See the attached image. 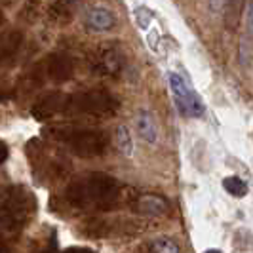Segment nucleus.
Here are the masks:
<instances>
[{"mask_svg": "<svg viewBox=\"0 0 253 253\" xmlns=\"http://www.w3.org/2000/svg\"><path fill=\"white\" fill-rule=\"evenodd\" d=\"M120 109V99L107 89H84L75 93L48 91L31 107L37 120H50L59 114L88 116V118H113Z\"/></svg>", "mask_w": 253, "mask_h": 253, "instance_id": "obj_1", "label": "nucleus"}, {"mask_svg": "<svg viewBox=\"0 0 253 253\" xmlns=\"http://www.w3.org/2000/svg\"><path fill=\"white\" fill-rule=\"evenodd\" d=\"M131 189L103 171H91L75 179L63 190L61 200L73 211L103 213L129 202Z\"/></svg>", "mask_w": 253, "mask_h": 253, "instance_id": "obj_2", "label": "nucleus"}, {"mask_svg": "<svg viewBox=\"0 0 253 253\" xmlns=\"http://www.w3.org/2000/svg\"><path fill=\"white\" fill-rule=\"evenodd\" d=\"M37 211V198L27 187L15 185L0 194V253L12 252V240L29 225Z\"/></svg>", "mask_w": 253, "mask_h": 253, "instance_id": "obj_3", "label": "nucleus"}, {"mask_svg": "<svg viewBox=\"0 0 253 253\" xmlns=\"http://www.w3.org/2000/svg\"><path fill=\"white\" fill-rule=\"evenodd\" d=\"M46 135L65 145L78 158H97L111 147V135L97 127H48Z\"/></svg>", "mask_w": 253, "mask_h": 253, "instance_id": "obj_4", "label": "nucleus"}, {"mask_svg": "<svg viewBox=\"0 0 253 253\" xmlns=\"http://www.w3.org/2000/svg\"><path fill=\"white\" fill-rule=\"evenodd\" d=\"M75 76V61L67 53H50L44 59H40L29 71V82L40 86L42 82L50 80L55 84H63Z\"/></svg>", "mask_w": 253, "mask_h": 253, "instance_id": "obj_5", "label": "nucleus"}, {"mask_svg": "<svg viewBox=\"0 0 253 253\" xmlns=\"http://www.w3.org/2000/svg\"><path fill=\"white\" fill-rule=\"evenodd\" d=\"M27 154L33 166V171L42 183L44 181H57L63 177V173L69 169V166L57 152L46 149L44 145H38V141H33L27 145Z\"/></svg>", "mask_w": 253, "mask_h": 253, "instance_id": "obj_6", "label": "nucleus"}, {"mask_svg": "<svg viewBox=\"0 0 253 253\" xmlns=\"http://www.w3.org/2000/svg\"><path fill=\"white\" fill-rule=\"evenodd\" d=\"M88 67L91 73L107 78H118L124 69V57L113 44L97 46L88 53Z\"/></svg>", "mask_w": 253, "mask_h": 253, "instance_id": "obj_7", "label": "nucleus"}, {"mask_svg": "<svg viewBox=\"0 0 253 253\" xmlns=\"http://www.w3.org/2000/svg\"><path fill=\"white\" fill-rule=\"evenodd\" d=\"M143 228L131 219H95L84 223V236L89 238H120L139 234Z\"/></svg>", "mask_w": 253, "mask_h": 253, "instance_id": "obj_8", "label": "nucleus"}, {"mask_svg": "<svg viewBox=\"0 0 253 253\" xmlns=\"http://www.w3.org/2000/svg\"><path fill=\"white\" fill-rule=\"evenodd\" d=\"M169 80V88L171 93L175 97V105H177L179 113L183 116H189V118H196V116H202L204 114V103L198 97V93H194V89L187 84V80L177 73H171L168 76Z\"/></svg>", "mask_w": 253, "mask_h": 253, "instance_id": "obj_9", "label": "nucleus"}, {"mask_svg": "<svg viewBox=\"0 0 253 253\" xmlns=\"http://www.w3.org/2000/svg\"><path fill=\"white\" fill-rule=\"evenodd\" d=\"M127 206L133 211L147 217H162L169 210V204L164 196L154 194V192H137V190H131Z\"/></svg>", "mask_w": 253, "mask_h": 253, "instance_id": "obj_10", "label": "nucleus"}, {"mask_svg": "<svg viewBox=\"0 0 253 253\" xmlns=\"http://www.w3.org/2000/svg\"><path fill=\"white\" fill-rule=\"evenodd\" d=\"M78 8V0H53L48 6V19L55 25L63 27L73 21Z\"/></svg>", "mask_w": 253, "mask_h": 253, "instance_id": "obj_11", "label": "nucleus"}, {"mask_svg": "<svg viewBox=\"0 0 253 253\" xmlns=\"http://www.w3.org/2000/svg\"><path fill=\"white\" fill-rule=\"evenodd\" d=\"M116 25V17L109 8L95 6L86 13V27L95 33H107Z\"/></svg>", "mask_w": 253, "mask_h": 253, "instance_id": "obj_12", "label": "nucleus"}, {"mask_svg": "<svg viewBox=\"0 0 253 253\" xmlns=\"http://www.w3.org/2000/svg\"><path fill=\"white\" fill-rule=\"evenodd\" d=\"M23 44V33L21 31H10L0 40V65H10L15 55L21 50Z\"/></svg>", "mask_w": 253, "mask_h": 253, "instance_id": "obj_13", "label": "nucleus"}, {"mask_svg": "<svg viewBox=\"0 0 253 253\" xmlns=\"http://www.w3.org/2000/svg\"><path fill=\"white\" fill-rule=\"evenodd\" d=\"M135 129L139 133V137L143 141H147L149 145H154L158 139V131H156V124L154 118L147 109H141L135 114Z\"/></svg>", "mask_w": 253, "mask_h": 253, "instance_id": "obj_14", "label": "nucleus"}, {"mask_svg": "<svg viewBox=\"0 0 253 253\" xmlns=\"http://www.w3.org/2000/svg\"><path fill=\"white\" fill-rule=\"evenodd\" d=\"M223 189L227 190L230 196H234V198H244L250 192L248 183L242 177H238V175H228V177L223 179Z\"/></svg>", "mask_w": 253, "mask_h": 253, "instance_id": "obj_15", "label": "nucleus"}, {"mask_svg": "<svg viewBox=\"0 0 253 253\" xmlns=\"http://www.w3.org/2000/svg\"><path fill=\"white\" fill-rule=\"evenodd\" d=\"M244 0H227V12H225V23L228 29H236L240 23Z\"/></svg>", "mask_w": 253, "mask_h": 253, "instance_id": "obj_16", "label": "nucleus"}, {"mask_svg": "<svg viewBox=\"0 0 253 253\" xmlns=\"http://www.w3.org/2000/svg\"><path fill=\"white\" fill-rule=\"evenodd\" d=\"M116 141H118V149L124 156H133V141L126 126L116 127Z\"/></svg>", "mask_w": 253, "mask_h": 253, "instance_id": "obj_17", "label": "nucleus"}, {"mask_svg": "<svg viewBox=\"0 0 253 253\" xmlns=\"http://www.w3.org/2000/svg\"><path fill=\"white\" fill-rule=\"evenodd\" d=\"M151 252L152 253H181L177 242L171 238H156L151 242Z\"/></svg>", "mask_w": 253, "mask_h": 253, "instance_id": "obj_18", "label": "nucleus"}, {"mask_svg": "<svg viewBox=\"0 0 253 253\" xmlns=\"http://www.w3.org/2000/svg\"><path fill=\"white\" fill-rule=\"evenodd\" d=\"M38 13H40V2L38 0H29L25 6H23V10H21V19L33 23L38 17Z\"/></svg>", "mask_w": 253, "mask_h": 253, "instance_id": "obj_19", "label": "nucleus"}, {"mask_svg": "<svg viewBox=\"0 0 253 253\" xmlns=\"http://www.w3.org/2000/svg\"><path fill=\"white\" fill-rule=\"evenodd\" d=\"M135 17H137V21H139L141 27H147L149 21H151L152 13L149 12L147 8H139V10H135Z\"/></svg>", "mask_w": 253, "mask_h": 253, "instance_id": "obj_20", "label": "nucleus"}, {"mask_svg": "<svg viewBox=\"0 0 253 253\" xmlns=\"http://www.w3.org/2000/svg\"><path fill=\"white\" fill-rule=\"evenodd\" d=\"M246 29L250 35H253V0H250L246 6Z\"/></svg>", "mask_w": 253, "mask_h": 253, "instance_id": "obj_21", "label": "nucleus"}, {"mask_svg": "<svg viewBox=\"0 0 253 253\" xmlns=\"http://www.w3.org/2000/svg\"><path fill=\"white\" fill-rule=\"evenodd\" d=\"M6 158H8V147H6V143L0 139V164H4L6 162Z\"/></svg>", "mask_w": 253, "mask_h": 253, "instance_id": "obj_22", "label": "nucleus"}, {"mask_svg": "<svg viewBox=\"0 0 253 253\" xmlns=\"http://www.w3.org/2000/svg\"><path fill=\"white\" fill-rule=\"evenodd\" d=\"M61 253H95V252H91L88 248H69V250H65Z\"/></svg>", "mask_w": 253, "mask_h": 253, "instance_id": "obj_23", "label": "nucleus"}, {"mask_svg": "<svg viewBox=\"0 0 253 253\" xmlns=\"http://www.w3.org/2000/svg\"><path fill=\"white\" fill-rule=\"evenodd\" d=\"M13 2H15V0H0V4H2V6H12Z\"/></svg>", "mask_w": 253, "mask_h": 253, "instance_id": "obj_24", "label": "nucleus"}, {"mask_svg": "<svg viewBox=\"0 0 253 253\" xmlns=\"http://www.w3.org/2000/svg\"><path fill=\"white\" fill-rule=\"evenodd\" d=\"M204 253H223L221 250H217V248H211V250H206Z\"/></svg>", "mask_w": 253, "mask_h": 253, "instance_id": "obj_25", "label": "nucleus"}, {"mask_svg": "<svg viewBox=\"0 0 253 253\" xmlns=\"http://www.w3.org/2000/svg\"><path fill=\"white\" fill-rule=\"evenodd\" d=\"M2 25H4V12L0 10V29H2Z\"/></svg>", "mask_w": 253, "mask_h": 253, "instance_id": "obj_26", "label": "nucleus"}, {"mask_svg": "<svg viewBox=\"0 0 253 253\" xmlns=\"http://www.w3.org/2000/svg\"><path fill=\"white\" fill-rule=\"evenodd\" d=\"M44 253H46V252H44Z\"/></svg>", "mask_w": 253, "mask_h": 253, "instance_id": "obj_27", "label": "nucleus"}]
</instances>
